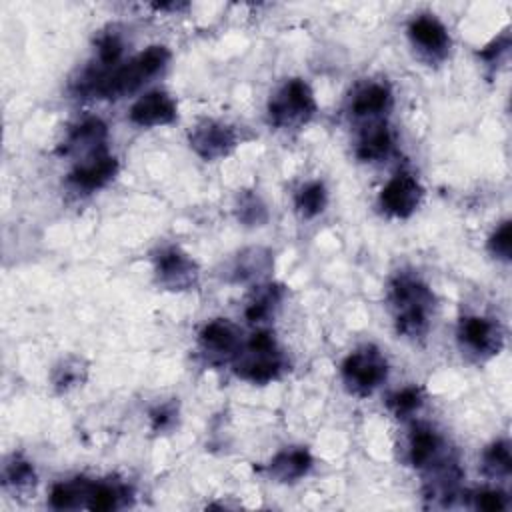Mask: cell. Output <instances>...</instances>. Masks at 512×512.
Returning a JSON list of instances; mask_svg holds the SVG:
<instances>
[{
    "mask_svg": "<svg viewBox=\"0 0 512 512\" xmlns=\"http://www.w3.org/2000/svg\"><path fill=\"white\" fill-rule=\"evenodd\" d=\"M388 300L398 334L418 340L430 328L434 294L424 280L410 272H398L388 290Z\"/></svg>",
    "mask_w": 512,
    "mask_h": 512,
    "instance_id": "cell-1",
    "label": "cell"
},
{
    "mask_svg": "<svg viewBox=\"0 0 512 512\" xmlns=\"http://www.w3.org/2000/svg\"><path fill=\"white\" fill-rule=\"evenodd\" d=\"M168 60H170L168 48L154 44L104 76H98L92 80H80V86L82 90L96 94L100 98H122L136 92L150 78L162 72Z\"/></svg>",
    "mask_w": 512,
    "mask_h": 512,
    "instance_id": "cell-2",
    "label": "cell"
},
{
    "mask_svg": "<svg viewBox=\"0 0 512 512\" xmlns=\"http://www.w3.org/2000/svg\"><path fill=\"white\" fill-rule=\"evenodd\" d=\"M232 366L242 380L268 384L286 370V358L274 336L268 330H258L248 342H244Z\"/></svg>",
    "mask_w": 512,
    "mask_h": 512,
    "instance_id": "cell-3",
    "label": "cell"
},
{
    "mask_svg": "<svg viewBox=\"0 0 512 512\" xmlns=\"http://www.w3.org/2000/svg\"><path fill=\"white\" fill-rule=\"evenodd\" d=\"M314 112V92L300 78L284 82L268 102V118L278 128H300L314 116Z\"/></svg>",
    "mask_w": 512,
    "mask_h": 512,
    "instance_id": "cell-4",
    "label": "cell"
},
{
    "mask_svg": "<svg viewBox=\"0 0 512 512\" xmlns=\"http://www.w3.org/2000/svg\"><path fill=\"white\" fill-rule=\"evenodd\" d=\"M342 382L358 398L370 396L388 376V362L376 346H362L342 362Z\"/></svg>",
    "mask_w": 512,
    "mask_h": 512,
    "instance_id": "cell-5",
    "label": "cell"
},
{
    "mask_svg": "<svg viewBox=\"0 0 512 512\" xmlns=\"http://www.w3.org/2000/svg\"><path fill=\"white\" fill-rule=\"evenodd\" d=\"M198 344L206 362L220 366L236 360L238 352L244 346V340H242V332L234 322L226 318H216L204 324L198 336Z\"/></svg>",
    "mask_w": 512,
    "mask_h": 512,
    "instance_id": "cell-6",
    "label": "cell"
},
{
    "mask_svg": "<svg viewBox=\"0 0 512 512\" xmlns=\"http://www.w3.org/2000/svg\"><path fill=\"white\" fill-rule=\"evenodd\" d=\"M458 340L462 350L476 358H490L504 346V332L498 322L484 316H466L458 324Z\"/></svg>",
    "mask_w": 512,
    "mask_h": 512,
    "instance_id": "cell-7",
    "label": "cell"
},
{
    "mask_svg": "<svg viewBox=\"0 0 512 512\" xmlns=\"http://www.w3.org/2000/svg\"><path fill=\"white\" fill-rule=\"evenodd\" d=\"M236 144V130L218 120H202L190 132V146L204 160H220L228 156Z\"/></svg>",
    "mask_w": 512,
    "mask_h": 512,
    "instance_id": "cell-8",
    "label": "cell"
},
{
    "mask_svg": "<svg viewBox=\"0 0 512 512\" xmlns=\"http://www.w3.org/2000/svg\"><path fill=\"white\" fill-rule=\"evenodd\" d=\"M422 196H424V190L420 182L408 172H398L380 190L378 200L386 214L394 218H408L420 206Z\"/></svg>",
    "mask_w": 512,
    "mask_h": 512,
    "instance_id": "cell-9",
    "label": "cell"
},
{
    "mask_svg": "<svg viewBox=\"0 0 512 512\" xmlns=\"http://www.w3.org/2000/svg\"><path fill=\"white\" fill-rule=\"evenodd\" d=\"M156 276L168 290H188L198 282V264L180 248L170 246L156 258Z\"/></svg>",
    "mask_w": 512,
    "mask_h": 512,
    "instance_id": "cell-10",
    "label": "cell"
},
{
    "mask_svg": "<svg viewBox=\"0 0 512 512\" xmlns=\"http://www.w3.org/2000/svg\"><path fill=\"white\" fill-rule=\"evenodd\" d=\"M408 36L412 44L430 60H440L450 50V36L446 26L432 14H420L410 20Z\"/></svg>",
    "mask_w": 512,
    "mask_h": 512,
    "instance_id": "cell-11",
    "label": "cell"
},
{
    "mask_svg": "<svg viewBox=\"0 0 512 512\" xmlns=\"http://www.w3.org/2000/svg\"><path fill=\"white\" fill-rule=\"evenodd\" d=\"M108 128L100 118H86L78 126L72 128L68 138L64 140L62 154L74 156L76 162L92 158L96 154L108 152L106 150Z\"/></svg>",
    "mask_w": 512,
    "mask_h": 512,
    "instance_id": "cell-12",
    "label": "cell"
},
{
    "mask_svg": "<svg viewBox=\"0 0 512 512\" xmlns=\"http://www.w3.org/2000/svg\"><path fill=\"white\" fill-rule=\"evenodd\" d=\"M116 172H118V160L108 152H102L92 158L76 162L72 172L68 174V180L78 190L94 192L106 186L116 176Z\"/></svg>",
    "mask_w": 512,
    "mask_h": 512,
    "instance_id": "cell-13",
    "label": "cell"
},
{
    "mask_svg": "<svg viewBox=\"0 0 512 512\" xmlns=\"http://www.w3.org/2000/svg\"><path fill=\"white\" fill-rule=\"evenodd\" d=\"M176 118V102L162 90L148 92L140 96L130 108V122L140 128L164 126L174 122Z\"/></svg>",
    "mask_w": 512,
    "mask_h": 512,
    "instance_id": "cell-14",
    "label": "cell"
},
{
    "mask_svg": "<svg viewBox=\"0 0 512 512\" xmlns=\"http://www.w3.org/2000/svg\"><path fill=\"white\" fill-rule=\"evenodd\" d=\"M448 452L442 436L432 430L430 426L418 424L412 428L410 436H408V444H406V456L408 462L420 470L430 468L432 464H436L438 460H442Z\"/></svg>",
    "mask_w": 512,
    "mask_h": 512,
    "instance_id": "cell-15",
    "label": "cell"
},
{
    "mask_svg": "<svg viewBox=\"0 0 512 512\" xmlns=\"http://www.w3.org/2000/svg\"><path fill=\"white\" fill-rule=\"evenodd\" d=\"M274 266V258L266 248H244L226 266V278L232 282L262 280Z\"/></svg>",
    "mask_w": 512,
    "mask_h": 512,
    "instance_id": "cell-16",
    "label": "cell"
},
{
    "mask_svg": "<svg viewBox=\"0 0 512 512\" xmlns=\"http://www.w3.org/2000/svg\"><path fill=\"white\" fill-rule=\"evenodd\" d=\"M392 144V130L388 128L386 122L376 120L362 128L356 142V156L364 162H378L390 154Z\"/></svg>",
    "mask_w": 512,
    "mask_h": 512,
    "instance_id": "cell-17",
    "label": "cell"
},
{
    "mask_svg": "<svg viewBox=\"0 0 512 512\" xmlns=\"http://www.w3.org/2000/svg\"><path fill=\"white\" fill-rule=\"evenodd\" d=\"M392 106V92L382 82H368L360 86L350 102V110L356 118H378Z\"/></svg>",
    "mask_w": 512,
    "mask_h": 512,
    "instance_id": "cell-18",
    "label": "cell"
},
{
    "mask_svg": "<svg viewBox=\"0 0 512 512\" xmlns=\"http://www.w3.org/2000/svg\"><path fill=\"white\" fill-rule=\"evenodd\" d=\"M310 468H312L310 452L298 446L284 448L268 464L270 476L276 478L278 482H296L302 476H306Z\"/></svg>",
    "mask_w": 512,
    "mask_h": 512,
    "instance_id": "cell-19",
    "label": "cell"
},
{
    "mask_svg": "<svg viewBox=\"0 0 512 512\" xmlns=\"http://www.w3.org/2000/svg\"><path fill=\"white\" fill-rule=\"evenodd\" d=\"M284 298V290L282 286H276V284H258L248 302H246V318L252 322V324H264L268 320L274 318L276 310L280 308V302Z\"/></svg>",
    "mask_w": 512,
    "mask_h": 512,
    "instance_id": "cell-20",
    "label": "cell"
},
{
    "mask_svg": "<svg viewBox=\"0 0 512 512\" xmlns=\"http://www.w3.org/2000/svg\"><path fill=\"white\" fill-rule=\"evenodd\" d=\"M94 480L88 478H72L66 482H58L50 490V506L58 510H70V508H86L90 488Z\"/></svg>",
    "mask_w": 512,
    "mask_h": 512,
    "instance_id": "cell-21",
    "label": "cell"
},
{
    "mask_svg": "<svg viewBox=\"0 0 512 512\" xmlns=\"http://www.w3.org/2000/svg\"><path fill=\"white\" fill-rule=\"evenodd\" d=\"M130 488L122 482H92L86 508L90 510H116L128 504Z\"/></svg>",
    "mask_w": 512,
    "mask_h": 512,
    "instance_id": "cell-22",
    "label": "cell"
},
{
    "mask_svg": "<svg viewBox=\"0 0 512 512\" xmlns=\"http://www.w3.org/2000/svg\"><path fill=\"white\" fill-rule=\"evenodd\" d=\"M484 472L492 478H508L512 472V456H510V442L498 440L490 444L482 458Z\"/></svg>",
    "mask_w": 512,
    "mask_h": 512,
    "instance_id": "cell-23",
    "label": "cell"
},
{
    "mask_svg": "<svg viewBox=\"0 0 512 512\" xmlns=\"http://www.w3.org/2000/svg\"><path fill=\"white\" fill-rule=\"evenodd\" d=\"M328 202V194L322 182H306L298 192H296V208L304 218H314L318 216Z\"/></svg>",
    "mask_w": 512,
    "mask_h": 512,
    "instance_id": "cell-24",
    "label": "cell"
},
{
    "mask_svg": "<svg viewBox=\"0 0 512 512\" xmlns=\"http://www.w3.org/2000/svg\"><path fill=\"white\" fill-rule=\"evenodd\" d=\"M422 402H424L422 388L412 384V386H404V388L392 392L386 400V406L396 418H408L420 410Z\"/></svg>",
    "mask_w": 512,
    "mask_h": 512,
    "instance_id": "cell-25",
    "label": "cell"
},
{
    "mask_svg": "<svg viewBox=\"0 0 512 512\" xmlns=\"http://www.w3.org/2000/svg\"><path fill=\"white\" fill-rule=\"evenodd\" d=\"M2 478H4L2 480L4 486L14 488V490H24V488H30L36 484V474H34L32 464L18 456H14L10 462H6Z\"/></svg>",
    "mask_w": 512,
    "mask_h": 512,
    "instance_id": "cell-26",
    "label": "cell"
},
{
    "mask_svg": "<svg viewBox=\"0 0 512 512\" xmlns=\"http://www.w3.org/2000/svg\"><path fill=\"white\" fill-rule=\"evenodd\" d=\"M488 250L492 252L494 258L508 262L510 260V252H512V228H510V220H504L490 236L488 240Z\"/></svg>",
    "mask_w": 512,
    "mask_h": 512,
    "instance_id": "cell-27",
    "label": "cell"
},
{
    "mask_svg": "<svg viewBox=\"0 0 512 512\" xmlns=\"http://www.w3.org/2000/svg\"><path fill=\"white\" fill-rule=\"evenodd\" d=\"M238 218L250 226L254 224H262L266 220V206L262 204V200L258 196H244L240 200V206H238Z\"/></svg>",
    "mask_w": 512,
    "mask_h": 512,
    "instance_id": "cell-28",
    "label": "cell"
},
{
    "mask_svg": "<svg viewBox=\"0 0 512 512\" xmlns=\"http://www.w3.org/2000/svg\"><path fill=\"white\" fill-rule=\"evenodd\" d=\"M474 508L486 512H500L508 508V496L498 488H486L474 494Z\"/></svg>",
    "mask_w": 512,
    "mask_h": 512,
    "instance_id": "cell-29",
    "label": "cell"
},
{
    "mask_svg": "<svg viewBox=\"0 0 512 512\" xmlns=\"http://www.w3.org/2000/svg\"><path fill=\"white\" fill-rule=\"evenodd\" d=\"M508 52H510V36H508V30H504L496 40H492L486 48L480 50V56L486 64L496 66L508 58Z\"/></svg>",
    "mask_w": 512,
    "mask_h": 512,
    "instance_id": "cell-30",
    "label": "cell"
},
{
    "mask_svg": "<svg viewBox=\"0 0 512 512\" xmlns=\"http://www.w3.org/2000/svg\"><path fill=\"white\" fill-rule=\"evenodd\" d=\"M80 380H82V368H80V362H74V360H66L54 372V384L60 390H66V388L78 384Z\"/></svg>",
    "mask_w": 512,
    "mask_h": 512,
    "instance_id": "cell-31",
    "label": "cell"
}]
</instances>
